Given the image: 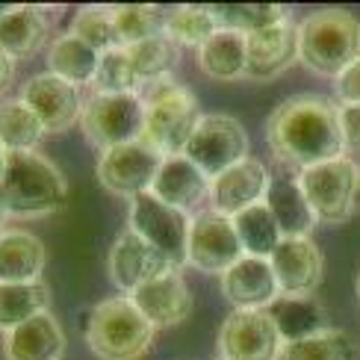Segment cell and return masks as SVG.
I'll use <instances>...</instances> for the list:
<instances>
[{
	"label": "cell",
	"instance_id": "cell-33",
	"mask_svg": "<svg viewBox=\"0 0 360 360\" xmlns=\"http://www.w3.org/2000/svg\"><path fill=\"white\" fill-rule=\"evenodd\" d=\"M127 56H130L133 68H136L142 86H145V83L160 80V77H172L177 63H180V48H177V44L166 33H160L154 39H145L139 44H130Z\"/></svg>",
	"mask_w": 360,
	"mask_h": 360
},
{
	"label": "cell",
	"instance_id": "cell-19",
	"mask_svg": "<svg viewBox=\"0 0 360 360\" xmlns=\"http://www.w3.org/2000/svg\"><path fill=\"white\" fill-rule=\"evenodd\" d=\"M221 295L233 310H269L281 298L272 263L245 254L221 275Z\"/></svg>",
	"mask_w": 360,
	"mask_h": 360
},
{
	"label": "cell",
	"instance_id": "cell-2",
	"mask_svg": "<svg viewBox=\"0 0 360 360\" xmlns=\"http://www.w3.org/2000/svg\"><path fill=\"white\" fill-rule=\"evenodd\" d=\"M145 103V133L142 139L151 142L162 157L184 154L195 127L201 124V107L198 98L189 92V86L172 77L151 80L139 89Z\"/></svg>",
	"mask_w": 360,
	"mask_h": 360
},
{
	"label": "cell",
	"instance_id": "cell-43",
	"mask_svg": "<svg viewBox=\"0 0 360 360\" xmlns=\"http://www.w3.org/2000/svg\"><path fill=\"white\" fill-rule=\"evenodd\" d=\"M354 295H357V302H360V272H357V278H354Z\"/></svg>",
	"mask_w": 360,
	"mask_h": 360
},
{
	"label": "cell",
	"instance_id": "cell-37",
	"mask_svg": "<svg viewBox=\"0 0 360 360\" xmlns=\"http://www.w3.org/2000/svg\"><path fill=\"white\" fill-rule=\"evenodd\" d=\"M283 360H357V346L346 331H325L302 342H292L283 352Z\"/></svg>",
	"mask_w": 360,
	"mask_h": 360
},
{
	"label": "cell",
	"instance_id": "cell-6",
	"mask_svg": "<svg viewBox=\"0 0 360 360\" xmlns=\"http://www.w3.org/2000/svg\"><path fill=\"white\" fill-rule=\"evenodd\" d=\"M298 184L319 216V224H342L360 207V166L349 154L298 172Z\"/></svg>",
	"mask_w": 360,
	"mask_h": 360
},
{
	"label": "cell",
	"instance_id": "cell-4",
	"mask_svg": "<svg viewBox=\"0 0 360 360\" xmlns=\"http://www.w3.org/2000/svg\"><path fill=\"white\" fill-rule=\"evenodd\" d=\"M298 59L319 77L337 80L360 59V21L342 9L307 15L298 24Z\"/></svg>",
	"mask_w": 360,
	"mask_h": 360
},
{
	"label": "cell",
	"instance_id": "cell-44",
	"mask_svg": "<svg viewBox=\"0 0 360 360\" xmlns=\"http://www.w3.org/2000/svg\"><path fill=\"white\" fill-rule=\"evenodd\" d=\"M216 360H224V357H216Z\"/></svg>",
	"mask_w": 360,
	"mask_h": 360
},
{
	"label": "cell",
	"instance_id": "cell-13",
	"mask_svg": "<svg viewBox=\"0 0 360 360\" xmlns=\"http://www.w3.org/2000/svg\"><path fill=\"white\" fill-rule=\"evenodd\" d=\"M18 98L39 115L41 127L48 133L71 130L74 124H80V118H83L80 89L65 83L63 77H56L51 71L33 74V77L21 86Z\"/></svg>",
	"mask_w": 360,
	"mask_h": 360
},
{
	"label": "cell",
	"instance_id": "cell-36",
	"mask_svg": "<svg viewBox=\"0 0 360 360\" xmlns=\"http://www.w3.org/2000/svg\"><path fill=\"white\" fill-rule=\"evenodd\" d=\"M112 21L118 30V39H122L124 48L130 44H139L145 39H154L162 33V24H166V15L157 6H112Z\"/></svg>",
	"mask_w": 360,
	"mask_h": 360
},
{
	"label": "cell",
	"instance_id": "cell-23",
	"mask_svg": "<svg viewBox=\"0 0 360 360\" xmlns=\"http://www.w3.org/2000/svg\"><path fill=\"white\" fill-rule=\"evenodd\" d=\"M266 207L272 210V216L278 221V228L283 239H298L310 236L319 228V216L313 213V207L307 201V195L298 184V177H278L272 180L266 195Z\"/></svg>",
	"mask_w": 360,
	"mask_h": 360
},
{
	"label": "cell",
	"instance_id": "cell-32",
	"mask_svg": "<svg viewBox=\"0 0 360 360\" xmlns=\"http://www.w3.org/2000/svg\"><path fill=\"white\" fill-rule=\"evenodd\" d=\"M210 12H213L219 30H233V33L243 36H251L257 30H266L290 18L287 9L278 4H213Z\"/></svg>",
	"mask_w": 360,
	"mask_h": 360
},
{
	"label": "cell",
	"instance_id": "cell-1",
	"mask_svg": "<svg viewBox=\"0 0 360 360\" xmlns=\"http://www.w3.org/2000/svg\"><path fill=\"white\" fill-rule=\"evenodd\" d=\"M266 145L283 166L298 172L346 157L340 103L322 95L287 98L269 115Z\"/></svg>",
	"mask_w": 360,
	"mask_h": 360
},
{
	"label": "cell",
	"instance_id": "cell-20",
	"mask_svg": "<svg viewBox=\"0 0 360 360\" xmlns=\"http://www.w3.org/2000/svg\"><path fill=\"white\" fill-rule=\"evenodd\" d=\"M127 298L154 328H174L180 322H186L192 313V292L177 269L148 281L145 287L130 292Z\"/></svg>",
	"mask_w": 360,
	"mask_h": 360
},
{
	"label": "cell",
	"instance_id": "cell-14",
	"mask_svg": "<svg viewBox=\"0 0 360 360\" xmlns=\"http://www.w3.org/2000/svg\"><path fill=\"white\" fill-rule=\"evenodd\" d=\"M269 186H272V174H269L266 162L257 157H248L236 162L233 169L213 177V184H210V210L233 219L243 210L263 204Z\"/></svg>",
	"mask_w": 360,
	"mask_h": 360
},
{
	"label": "cell",
	"instance_id": "cell-5",
	"mask_svg": "<svg viewBox=\"0 0 360 360\" xmlns=\"http://www.w3.org/2000/svg\"><path fill=\"white\" fill-rule=\"evenodd\" d=\"M154 334L157 328L127 295L95 304L86 322V342L98 360H139L151 349Z\"/></svg>",
	"mask_w": 360,
	"mask_h": 360
},
{
	"label": "cell",
	"instance_id": "cell-38",
	"mask_svg": "<svg viewBox=\"0 0 360 360\" xmlns=\"http://www.w3.org/2000/svg\"><path fill=\"white\" fill-rule=\"evenodd\" d=\"M334 92L340 107H360V59L334 80Z\"/></svg>",
	"mask_w": 360,
	"mask_h": 360
},
{
	"label": "cell",
	"instance_id": "cell-12",
	"mask_svg": "<svg viewBox=\"0 0 360 360\" xmlns=\"http://www.w3.org/2000/svg\"><path fill=\"white\" fill-rule=\"evenodd\" d=\"M245 257L239 233L233 228V219L204 210L192 219L189 228V266L204 275H224L233 263Z\"/></svg>",
	"mask_w": 360,
	"mask_h": 360
},
{
	"label": "cell",
	"instance_id": "cell-18",
	"mask_svg": "<svg viewBox=\"0 0 360 360\" xmlns=\"http://www.w3.org/2000/svg\"><path fill=\"white\" fill-rule=\"evenodd\" d=\"M298 63V24L283 18L248 36V71L245 80H272Z\"/></svg>",
	"mask_w": 360,
	"mask_h": 360
},
{
	"label": "cell",
	"instance_id": "cell-40",
	"mask_svg": "<svg viewBox=\"0 0 360 360\" xmlns=\"http://www.w3.org/2000/svg\"><path fill=\"white\" fill-rule=\"evenodd\" d=\"M12 83H15V59L0 51V98L9 92ZM4 101H6V98H4Z\"/></svg>",
	"mask_w": 360,
	"mask_h": 360
},
{
	"label": "cell",
	"instance_id": "cell-8",
	"mask_svg": "<svg viewBox=\"0 0 360 360\" xmlns=\"http://www.w3.org/2000/svg\"><path fill=\"white\" fill-rule=\"evenodd\" d=\"M184 157H189L210 180L221 172L233 169L236 162L248 160V133L243 122H236L228 112H210L195 127L189 145L184 148Z\"/></svg>",
	"mask_w": 360,
	"mask_h": 360
},
{
	"label": "cell",
	"instance_id": "cell-42",
	"mask_svg": "<svg viewBox=\"0 0 360 360\" xmlns=\"http://www.w3.org/2000/svg\"><path fill=\"white\" fill-rule=\"evenodd\" d=\"M6 151H4V148H0V177H4V172H6Z\"/></svg>",
	"mask_w": 360,
	"mask_h": 360
},
{
	"label": "cell",
	"instance_id": "cell-41",
	"mask_svg": "<svg viewBox=\"0 0 360 360\" xmlns=\"http://www.w3.org/2000/svg\"><path fill=\"white\" fill-rule=\"evenodd\" d=\"M9 221V207H6V198H4V189H0V231H6L4 224Z\"/></svg>",
	"mask_w": 360,
	"mask_h": 360
},
{
	"label": "cell",
	"instance_id": "cell-7",
	"mask_svg": "<svg viewBox=\"0 0 360 360\" xmlns=\"http://www.w3.org/2000/svg\"><path fill=\"white\" fill-rule=\"evenodd\" d=\"M80 127L86 139L101 151L142 139L145 133V103L139 92L130 95H89L83 103Z\"/></svg>",
	"mask_w": 360,
	"mask_h": 360
},
{
	"label": "cell",
	"instance_id": "cell-29",
	"mask_svg": "<svg viewBox=\"0 0 360 360\" xmlns=\"http://www.w3.org/2000/svg\"><path fill=\"white\" fill-rule=\"evenodd\" d=\"M44 130L39 115L27 107L21 98L0 101V148L6 154H24L36 151L39 142L44 139Z\"/></svg>",
	"mask_w": 360,
	"mask_h": 360
},
{
	"label": "cell",
	"instance_id": "cell-11",
	"mask_svg": "<svg viewBox=\"0 0 360 360\" xmlns=\"http://www.w3.org/2000/svg\"><path fill=\"white\" fill-rule=\"evenodd\" d=\"M219 357L224 360H283V342L269 310H233L219 328Z\"/></svg>",
	"mask_w": 360,
	"mask_h": 360
},
{
	"label": "cell",
	"instance_id": "cell-15",
	"mask_svg": "<svg viewBox=\"0 0 360 360\" xmlns=\"http://www.w3.org/2000/svg\"><path fill=\"white\" fill-rule=\"evenodd\" d=\"M210 180L189 157L174 154L166 157L162 166L157 172V180L151 186V195L160 198L166 207L180 210L189 219H195L198 213H204V204H210Z\"/></svg>",
	"mask_w": 360,
	"mask_h": 360
},
{
	"label": "cell",
	"instance_id": "cell-21",
	"mask_svg": "<svg viewBox=\"0 0 360 360\" xmlns=\"http://www.w3.org/2000/svg\"><path fill=\"white\" fill-rule=\"evenodd\" d=\"M44 44H51V18L44 6H9L0 15V51L18 59L36 56Z\"/></svg>",
	"mask_w": 360,
	"mask_h": 360
},
{
	"label": "cell",
	"instance_id": "cell-28",
	"mask_svg": "<svg viewBox=\"0 0 360 360\" xmlns=\"http://www.w3.org/2000/svg\"><path fill=\"white\" fill-rule=\"evenodd\" d=\"M51 290L44 281L33 283H0V331L9 334L24 322L48 313Z\"/></svg>",
	"mask_w": 360,
	"mask_h": 360
},
{
	"label": "cell",
	"instance_id": "cell-45",
	"mask_svg": "<svg viewBox=\"0 0 360 360\" xmlns=\"http://www.w3.org/2000/svg\"><path fill=\"white\" fill-rule=\"evenodd\" d=\"M0 233H4V231H0Z\"/></svg>",
	"mask_w": 360,
	"mask_h": 360
},
{
	"label": "cell",
	"instance_id": "cell-17",
	"mask_svg": "<svg viewBox=\"0 0 360 360\" xmlns=\"http://www.w3.org/2000/svg\"><path fill=\"white\" fill-rule=\"evenodd\" d=\"M107 269H110V278H112L115 287L130 295V292H136L139 287H145L148 281L172 272L174 266L162 257L151 243H145L139 233L124 231L110 248Z\"/></svg>",
	"mask_w": 360,
	"mask_h": 360
},
{
	"label": "cell",
	"instance_id": "cell-27",
	"mask_svg": "<svg viewBox=\"0 0 360 360\" xmlns=\"http://www.w3.org/2000/svg\"><path fill=\"white\" fill-rule=\"evenodd\" d=\"M98 65H101V53L95 48H89L74 33H63L48 44V71L77 89L92 86Z\"/></svg>",
	"mask_w": 360,
	"mask_h": 360
},
{
	"label": "cell",
	"instance_id": "cell-34",
	"mask_svg": "<svg viewBox=\"0 0 360 360\" xmlns=\"http://www.w3.org/2000/svg\"><path fill=\"white\" fill-rule=\"evenodd\" d=\"M77 39H83L89 48H95L98 53H110L124 48L118 39V30L112 21V6H86L77 12V18L71 21V30Z\"/></svg>",
	"mask_w": 360,
	"mask_h": 360
},
{
	"label": "cell",
	"instance_id": "cell-24",
	"mask_svg": "<svg viewBox=\"0 0 360 360\" xmlns=\"http://www.w3.org/2000/svg\"><path fill=\"white\" fill-rule=\"evenodd\" d=\"M269 316L275 319L287 346L331 331V325H328V310L316 295H281L278 302L269 307Z\"/></svg>",
	"mask_w": 360,
	"mask_h": 360
},
{
	"label": "cell",
	"instance_id": "cell-30",
	"mask_svg": "<svg viewBox=\"0 0 360 360\" xmlns=\"http://www.w3.org/2000/svg\"><path fill=\"white\" fill-rule=\"evenodd\" d=\"M233 228L239 233V243L248 257H263L269 260L275 254V248L283 243V233L278 228V221L272 216V210L263 204L243 210L239 216H233Z\"/></svg>",
	"mask_w": 360,
	"mask_h": 360
},
{
	"label": "cell",
	"instance_id": "cell-25",
	"mask_svg": "<svg viewBox=\"0 0 360 360\" xmlns=\"http://www.w3.org/2000/svg\"><path fill=\"white\" fill-rule=\"evenodd\" d=\"M44 243L30 231L0 233V283H33L44 272Z\"/></svg>",
	"mask_w": 360,
	"mask_h": 360
},
{
	"label": "cell",
	"instance_id": "cell-31",
	"mask_svg": "<svg viewBox=\"0 0 360 360\" xmlns=\"http://www.w3.org/2000/svg\"><path fill=\"white\" fill-rule=\"evenodd\" d=\"M162 33H166L177 48L201 51L204 44L219 33V24L213 18V12H210V6H177V9L166 12Z\"/></svg>",
	"mask_w": 360,
	"mask_h": 360
},
{
	"label": "cell",
	"instance_id": "cell-9",
	"mask_svg": "<svg viewBox=\"0 0 360 360\" xmlns=\"http://www.w3.org/2000/svg\"><path fill=\"white\" fill-rule=\"evenodd\" d=\"M189 228L192 219L166 207L151 192L130 201V231L151 243L174 269L189 266Z\"/></svg>",
	"mask_w": 360,
	"mask_h": 360
},
{
	"label": "cell",
	"instance_id": "cell-22",
	"mask_svg": "<svg viewBox=\"0 0 360 360\" xmlns=\"http://www.w3.org/2000/svg\"><path fill=\"white\" fill-rule=\"evenodd\" d=\"M65 346L63 325L51 313H41L4 337L6 360H63Z\"/></svg>",
	"mask_w": 360,
	"mask_h": 360
},
{
	"label": "cell",
	"instance_id": "cell-39",
	"mask_svg": "<svg viewBox=\"0 0 360 360\" xmlns=\"http://www.w3.org/2000/svg\"><path fill=\"white\" fill-rule=\"evenodd\" d=\"M340 124L346 151H360V107H340Z\"/></svg>",
	"mask_w": 360,
	"mask_h": 360
},
{
	"label": "cell",
	"instance_id": "cell-26",
	"mask_svg": "<svg viewBox=\"0 0 360 360\" xmlns=\"http://www.w3.org/2000/svg\"><path fill=\"white\" fill-rule=\"evenodd\" d=\"M198 68L210 80L231 83L243 80L248 71V36L233 30H219L198 51Z\"/></svg>",
	"mask_w": 360,
	"mask_h": 360
},
{
	"label": "cell",
	"instance_id": "cell-16",
	"mask_svg": "<svg viewBox=\"0 0 360 360\" xmlns=\"http://www.w3.org/2000/svg\"><path fill=\"white\" fill-rule=\"evenodd\" d=\"M281 295H313L322 287L325 260L313 236L283 239L269 257Z\"/></svg>",
	"mask_w": 360,
	"mask_h": 360
},
{
	"label": "cell",
	"instance_id": "cell-10",
	"mask_svg": "<svg viewBox=\"0 0 360 360\" xmlns=\"http://www.w3.org/2000/svg\"><path fill=\"white\" fill-rule=\"evenodd\" d=\"M162 160L166 157H162L151 142L136 139V142L110 148V151H101L95 172H98L101 186L107 192L133 201V198H139V195L151 192Z\"/></svg>",
	"mask_w": 360,
	"mask_h": 360
},
{
	"label": "cell",
	"instance_id": "cell-35",
	"mask_svg": "<svg viewBox=\"0 0 360 360\" xmlns=\"http://www.w3.org/2000/svg\"><path fill=\"white\" fill-rule=\"evenodd\" d=\"M139 89H142V80L130 63L127 48L101 53V65L92 80L95 95H130V92H139Z\"/></svg>",
	"mask_w": 360,
	"mask_h": 360
},
{
	"label": "cell",
	"instance_id": "cell-3",
	"mask_svg": "<svg viewBox=\"0 0 360 360\" xmlns=\"http://www.w3.org/2000/svg\"><path fill=\"white\" fill-rule=\"evenodd\" d=\"M0 189L9 207V219H39L63 210L68 198L65 174L39 151L9 154Z\"/></svg>",
	"mask_w": 360,
	"mask_h": 360
}]
</instances>
